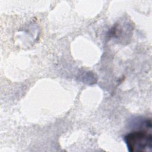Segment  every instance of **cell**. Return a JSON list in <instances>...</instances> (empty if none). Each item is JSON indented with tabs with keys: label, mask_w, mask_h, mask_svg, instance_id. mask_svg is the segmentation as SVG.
<instances>
[{
	"label": "cell",
	"mask_w": 152,
	"mask_h": 152,
	"mask_svg": "<svg viewBox=\"0 0 152 152\" xmlns=\"http://www.w3.org/2000/svg\"><path fill=\"white\" fill-rule=\"evenodd\" d=\"M151 120H146L144 128L134 131L126 135L124 140L129 151H151L152 135Z\"/></svg>",
	"instance_id": "obj_1"
}]
</instances>
